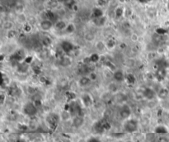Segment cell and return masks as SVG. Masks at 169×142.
I'll return each instance as SVG.
<instances>
[{"mask_svg":"<svg viewBox=\"0 0 169 142\" xmlns=\"http://www.w3.org/2000/svg\"><path fill=\"white\" fill-rule=\"evenodd\" d=\"M140 125H139V121L136 117H131L128 120L122 122V130L126 134H133L139 132Z\"/></svg>","mask_w":169,"mask_h":142,"instance_id":"1","label":"cell"},{"mask_svg":"<svg viewBox=\"0 0 169 142\" xmlns=\"http://www.w3.org/2000/svg\"><path fill=\"white\" fill-rule=\"evenodd\" d=\"M133 114H134V109L128 102L117 106L116 116L120 120L122 121V122L131 118L133 116Z\"/></svg>","mask_w":169,"mask_h":142,"instance_id":"2","label":"cell"},{"mask_svg":"<svg viewBox=\"0 0 169 142\" xmlns=\"http://www.w3.org/2000/svg\"><path fill=\"white\" fill-rule=\"evenodd\" d=\"M22 111L23 114L28 117H34L37 115L38 111H39V108L36 106L35 103L32 102L31 100L26 102L23 106H22Z\"/></svg>","mask_w":169,"mask_h":142,"instance_id":"3","label":"cell"},{"mask_svg":"<svg viewBox=\"0 0 169 142\" xmlns=\"http://www.w3.org/2000/svg\"><path fill=\"white\" fill-rule=\"evenodd\" d=\"M126 70L122 68H116L115 70L112 72V79L114 82H116L119 84H122L126 82Z\"/></svg>","mask_w":169,"mask_h":142,"instance_id":"4","label":"cell"},{"mask_svg":"<svg viewBox=\"0 0 169 142\" xmlns=\"http://www.w3.org/2000/svg\"><path fill=\"white\" fill-rule=\"evenodd\" d=\"M79 102L82 104V106L84 107V108H88V107H93V105L95 104L94 103V98L92 97L91 93H82L80 95V98H79Z\"/></svg>","mask_w":169,"mask_h":142,"instance_id":"5","label":"cell"},{"mask_svg":"<svg viewBox=\"0 0 169 142\" xmlns=\"http://www.w3.org/2000/svg\"><path fill=\"white\" fill-rule=\"evenodd\" d=\"M143 97L144 101H152L158 99V94H157L156 89L153 86H145L143 91Z\"/></svg>","mask_w":169,"mask_h":142,"instance_id":"6","label":"cell"},{"mask_svg":"<svg viewBox=\"0 0 169 142\" xmlns=\"http://www.w3.org/2000/svg\"><path fill=\"white\" fill-rule=\"evenodd\" d=\"M92 82L91 80L89 79L88 75H81L78 76L77 81H76V84L79 89H87L88 88H90L92 85Z\"/></svg>","mask_w":169,"mask_h":142,"instance_id":"7","label":"cell"},{"mask_svg":"<svg viewBox=\"0 0 169 142\" xmlns=\"http://www.w3.org/2000/svg\"><path fill=\"white\" fill-rule=\"evenodd\" d=\"M71 121V126L72 127L75 129H80L83 126V125L86 122V118L83 115H78L73 116Z\"/></svg>","mask_w":169,"mask_h":142,"instance_id":"8","label":"cell"},{"mask_svg":"<svg viewBox=\"0 0 169 142\" xmlns=\"http://www.w3.org/2000/svg\"><path fill=\"white\" fill-rule=\"evenodd\" d=\"M73 63H74L73 56H71L70 55H65L62 57L59 58V61H58L59 65L62 68H69L72 66Z\"/></svg>","mask_w":169,"mask_h":142,"instance_id":"9","label":"cell"},{"mask_svg":"<svg viewBox=\"0 0 169 142\" xmlns=\"http://www.w3.org/2000/svg\"><path fill=\"white\" fill-rule=\"evenodd\" d=\"M106 90L114 96L115 94H116L117 93H119L121 90V84L114 82L113 80H111V81L107 82V86H106Z\"/></svg>","mask_w":169,"mask_h":142,"instance_id":"10","label":"cell"},{"mask_svg":"<svg viewBox=\"0 0 169 142\" xmlns=\"http://www.w3.org/2000/svg\"><path fill=\"white\" fill-rule=\"evenodd\" d=\"M114 102H116V104H117V106L121 105L124 103L128 102V96L126 95V93H124L122 90H121L119 93H117L116 94H115L113 96V100Z\"/></svg>","mask_w":169,"mask_h":142,"instance_id":"11","label":"cell"},{"mask_svg":"<svg viewBox=\"0 0 169 142\" xmlns=\"http://www.w3.org/2000/svg\"><path fill=\"white\" fill-rule=\"evenodd\" d=\"M31 69L30 64L25 61H22V62L19 63V65L18 67L15 69L16 72L18 73L19 75H26V74L29 72Z\"/></svg>","mask_w":169,"mask_h":142,"instance_id":"12","label":"cell"},{"mask_svg":"<svg viewBox=\"0 0 169 142\" xmlns=\"http://www.w3.org/2000/svg\"><path fill=\"white\" fill-rule=\"evenodd\" d=\"M54 23L55 22L51 21V20L47 19V18H45V19L40 21V22L39 23V27L41 31H50L54 27Z\"/></svg>","mask_w":169,"mask_h":142,"instance_id":"13","label":"cell"},{"mask_svg":"<svg viewBox=\"0 0 169 142\" xmlns=\"http://www.w3.org/2000/svg\"><path fill=\"white\" fill-rule=\"evenodd\" d=\"M60 49L64 51L65 55H70V54L73 53L74 51V45L70 41L64 40L63 42H61Z\"/></svg>","mask_w":169,"mask_h":142,"instance_id":"14","label":"cell"},{"mask_svg":"<svg viewBox=\"0 0 169 142\" xmlns=\"http://www.w3.org/2000/svg\"><path fill=\"white\" fill-rule=\"evenodd\" d=\"M158 94V100H166L169 97V90L168 88L164 86H159L158 89H155Z\"/></svg>","mask_w":169,"mask_h":142,"instance_id":"15","label":"cell"},{"mask_svg":"<svg viewBox=\"0 0 169 142\" xmlns=\"http://www.w3.org/2000/svg\"><path fill=\"white\" fill-rule=\"evenodd\" d=\"M138 61L134 57H128L124 60L123 65L124 67H126L127 70H132L137 66Z\"/></svg>","mask_w":169,"mask_h":142,"instance_id":"16","label":"cell"},{"mask_svg":"<svg viewBox=\"0 0 169 142\" xmlns=\"http://www.w3.org/2000/svg\"><path fill=\"white\" fill-rule=\"evenodd\" d=\"M153 132L158 136H161V135H167V134L169 133L168 127V126H166L165 124H160L158 125L153 130Z\"/></svg>","mask_w":169,"mask_h":142,"instance_id":"17","label":"cell"},{"mask_svg":"<svg viewBox=\"0 0 169 142\" xmlns=\"http://www.w3.org/2000/svg\"><path fill=\"white\" fill-rule=\"evenodd\" d=\"M144 78H145V80H147L148 82H150V83L158 82L156 74H155V71L154 70H149L145 72L144 73Z\"/></svg>","mask_w":169,"mask_h":142,"instance_id":"18","label":"cell"},{"mask_svg":"<svg viewBox=\"0 0 169 142\" xmlns=\"http://www.w3.org/2000/svg\"><path fill=\"white\" fill-rule=\"evenodd\" d=\"M95 49L97 50V53H98L99 55L102 53H104L105 51L107 50V45H106V42L102 41V40L97 41L95 43Z\"/></svg>","mask_w":169,"mask_h":142,"instance_id":"19","label":"cell"},{"mask_svg":"<svg viewBox=\"0 0 169 142\" xmlns=\"http://www.w3.org/2000/svg\"><path fill=\"white\" fill-rule=\"evenodd\" d=\"M68 24L69 23H67V22L64 21V20H57L54 23V27L58 30V31H65V29H66V27L68 26Z\"/></svg>","mask_w":169,"mask_h":142,"instance_id":"20","label":"cell"},{"mask_svg":"<svg viewBox=\"0 0 169 142\" xmlns=\"http://www.w3.org/2000/svg\"><path fill=\"white\" fill-rule=\"evenodd\" d=\"M146 139V135L142 132H136L132 135L131 141L133 142H143Z\"/></svg>","mask_w":169,"mask_h":142,"instance_id":"21","label":"cell"},{"mask_svg":"<svg viewBox=\"0 0 169 142\" xmlns=\"http://www.w3.org/2000/svg\"><path fill=\"white\" fill-rule=\"evenodd\" d=\"M2 75H3V87H4L7 90L11 85L13 84V80L8 75V74H5L4 72H3Z\"/></svg>","mask_w":169,"mask_h":142,"instance_id":"22","label":"cell"},{"mask_svg":"<svg viewBox=\"0 0 169 142\" xmlns=\"http://www.w3.org/2000/svg\"><path fill=\"white\" fill-rule=\"evenodd\" d=\"M60 116L61 121H69L72 120V118H73L71 113L68 109H65V110L61 111L60 112Z\"/></svg>","mask_w":169,"mask_h":142,"instance_id":"23","label":"cell"},{"mask_svg":"<svg viewBox=\"0 0 169 142\" xmlns=\"http://www.w3.org/2000/svg\"><path fill=\"white\" fill-rule=\"evenodd\" d=\"M137 81V79L134 75V74L132 73H127L126 74V84H127V85H134L135 84Z\"/></svg>","mask_w":169,"mask_h":142,"instance_id":"24","label":"cell"},{"mask_svg":"<svg viewBox=\"0 0 169 142\" xmlns=\"http://www.w3.org/2000/svg\"><path fill=\"white\" fill-rule=\"evenodd\" d=\"M87 75H88L89 79L91 80V81L93 83V84L96 83V82H97L98 80L100 79V75L98 74V72L97 70L92 71V72H90Z\"/></svg>","mask_w":169,"mask_h":142,"instance_id":"25","label":"cell"},{"mask_svg":"<svg viewBox=\"0 0 169 142\" xmlns=\"http://www.w3.org/2000/svg\"><path fill=\"white\" fill-rule=\"evenodd\" d=\"M106 22H107V18L103 16V17H101L99 18H95L94 19V23H95L97 26H98V27H102V26H104L105 24H106Z\"/></svg>","mask_w":169,"mask_h":142,"instance_id":"26","label":"cell"},{"mask_svg":"<svg viewBox=\"0 0 169 142\" xmlns=\"http://www.w3.org/2000/svg\"><path fill=\"white\" fill-rule=\"evenodd\" d=\"M13 27H14V23L13 22H11V21H6L3 24V28L7 31L13 30Z\"/></svg>","mask_w":169,"mask_h":142,"instance_id":"27","label":"cell"},{"mask_svg":"<svg viewBox=\"0 0 169 142\" xmlns=\"http://www.w3.org/2000/svg\"><path fill=\"white\" fill-rule=\"evenodd\" d=\"M92 15H93V17H94V19H95V18H101V17H103V16H104L102 10L99 9V8H95V9H93Z\"/></svg>","mask_w":169,"mask_h":142,"instance_id":"28","label":"cell"},{"mask_svg":"<svg viewBox=\"0 0 169 142\" xmlns=\"http://www.w3.org/2000/svg\"><path fill=\"white\" fill-rule=\"evenodd\" d=\"M8 98H9L8 92L2 91V93H1V99H0V102H1V105L2 106H4L5 104H7Z\"/></svg>","mask_w":169,"mask_h":142,"instance_id":"29","label":"cell"},{"mask_svg":"<svg viewBox=\"0 0 169 142\" xmlns=\"http://www.w3.org/2000/svg\"><path fill=\"white\" fill-rule=\"evenodd\" d=\"M75 30H76V27H75L74 23H69L65 31L67 34H72L75 31Z\"/></svg>","mask_w":169,"mask_h":142,"instance_id":"30","label":"cell"},{"mask_svg":"<svg viewBox=\"0 0 169 142\" xmlns=\"http://www.w3.org/2000/svg\"><path fill=\"white\" fill-rule=\"evenodd\" d=\"M96 38V36L94 35V33H92V32H87L86 33L85 35H84V39L87 42H92V41H93V40H95Z\"/></svg>","mask_w":169,"mask_h":142,"instance_id":"31","label":"cell"},{"mask_svg":"<svg viewBox=\"0 0 169 142\" xmlns=\"http://www.w3.org/2000/svg\"><path fill=\"white\" fill-rule=\"evenodd\" d=\"M106 42V45H107V50H112L114 49L115 47H116V41L112 39H109L107 41H105Z\"/></svg>","mask_w":169,"mask_h":142,"instance_id":"32","label":"cell"},{"mask_svg":"<svg viewBox=\"0 0 169 142\" xmlns=\"http://www.w3.org/2000/svg\"><path fill=\"white\" fill-rule=\"evenodd\" d=\"M17 20H18L19 22L23 23L24 25H25L26 23H27V18H26V16L24 15V13L18 14V18H17Z\"/></svg>","mask_w":169,"mask_h":142,"instance_id":"33","label":"cell"},{"mask_svg":"<svg viewBox=\"0 0 169 142\" xmlns=\"http://www.w3.org/2000/svg\"><path fill=\"white\" fill-rule=\"evenodd\" d=\"M156 142H169V137L167 135H161L157 137Z\"/></svg>","mask_w":169,"mask_h":142,"instance_id":"34","label":"cell"},{"mask_svg":"<svg viewBox=\"0 0 169 142\" xmlns=\"http://www.w3.org/2000/svg\"><path fill=\"white\" fill-rule=\"evenodd\" d=\"M124 10H125V9H123L121 7H118L117 9H116L115 14L117 18H121L122 16H124Z\"/></svg>","mask_w":169,"mask_h":142,"instance_id":"35","label":"cell"},{"mask_svg":"<svg viewBox=\"0 0 169 142\" xmlns=\"http://www.w3.org/2000/svg\"><path fill=\"white\" fill-rule=\"evenodd\" d=\"M51 44V40L49 39V37H44V39L41 40V45H43L44 46H49Z\"/></svg>","mask_w":169,"mask_h":142,"instance_id":"36","label":"cell"},{"mask_svg":"<svg viewBox=\"0 0 169 142\" xmlns=\"http://www.w3.org/2000/svg\"><path fill=\"white\" fill-rule=\"evenodd\" d=\"M7 36H8L9 39H13L16 36V31H14V30L7 31Z\"/></svg>","mask_w":169,"mask_h":142,"instance_id":"37","label":"cell"},{"mask_svg":"<svg viewBox=\"0 0 169 142\" xmlns=\"http://www.w3.org/2000/svg\"><path fill=\"white\" fill-rule=\"evenodd\" d=\"M37 80L39 81V83L42 84H46V82H47V78L44 75H39L38 76V78H37Z\"/></svg>","mask_w":169,"mask_h":142,"instance_id":"38","label":"cell"},{"mask_svg":"<svg viewBox=\"0 0 169 142\" xmlns=\"http://www.w3.org/2000/svg\"><path fill=\"white\" fill-rule=\"evenodd\" d=\"M31 30H32V26L31 25L30 23H26L25 25H24V31H26V32H31Z\"/></svg>","mask_w":169,"mask_h":142,"instance_id":"39","label":"cell"},{"mask_svg":"<svg viewBox=\"0 0 169 142\" xmlns=\"http://www.w3.org/2000/svg\"><path fill=\"white\" fill-rule=\"evenodd\" d=\"M130 40H132L133 42H137L139 40V36L137 35L136 33H132L130 35Z\"/></svg>","mask_w":169,"mask_h":142,"instance_id":"40","label":"cell"},{"mask_svg":"<svg viewBox=\"0 0 169 142\" xmlns=\"http://www.w3.org/2000/svg\"><path fill=\"white\" fill-rule=\"evenodd\" d=\"M131 12H132V11H131V9H125V10H124V16H125V17H126V18L130 17V15L132 14V13H131Z\"/></svg>","mask_w":169,"mask_h":142,"instance_id":"41","label":"cell"},{"mask_svg":"<svg viewBox=\"0 0 169 142\" xmlns=\"http://www.w3.org/2000/svg\"><path fill=\"white\" fill-rule=\"evenodd\" d=\"M106 3H107V1L106 0H98L97 1V4L99 6H104L106 4Z\"/></svg>","mask_w":169,"mask_h":142,"instance_id":"42","label":"cell"},{"mask_svg":"<svg viewBox=\"0 0 169 142\" xmlns=\"http://www.w3.org/2000/svg\"><path fill=\"white\" fill-rule=\"evenodd\" d=\"M138 1L141 4H147V3H149L151 0H138Z\"/></svg>","mask_w":169,"mask_h":142,"instance_id":"43","label":"cell"},{"mask_svg":"<svg viewBox=\"0 0 169 142\" xmlns=\"http://www.w3.org/2000/svg\"><path fill=\"white\" fill-rule=\"evenodd\" d=\"M90 142H100V141H97V140H96V139H92Z\"/></svg>","mask_w":169,"mask_h":142,"instance_id":"44","label":"cell"},{"mask_svg":"<svg viewBox=\"0 0 169 142\" xmlns=\"http://www.w3.org/2000/svg\"><path fill=\"white\" fill-rule=\"evenodd\" d=\"M17 142H26L25 140H22V139H19Z\"/></svg>","mask_w":169,"mask_h":142,"instance_id":"45","label":"cell"},{"mask_svg":"<svg viewBox=\"0 0 169 142\" xmlns=\"http://www.w3.org/2000/svg\"><path fill=\"white\" fill-rule=\"evenodd\" d=\"M121 4H124V3H126V0H118Z\"/></svg>","mask_w":169,"mask_h":142,"instance_id":"46","label":"cell"},{"mask_svg":"<svg viewBox=\"0 0 169 142\" xmlns=\"http://www.w3.org/2000/svg\"><path fill=\"white\" fill-rule=\"evenodd\" d=\"M167 9H168V10H169V2L167 4Z\"/></svg>","mask_w":169,"mask_h":142,"instance_id":"47","label":"cell"}]
</instances>
